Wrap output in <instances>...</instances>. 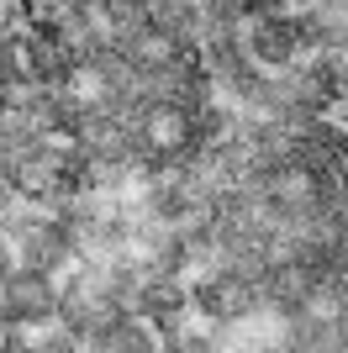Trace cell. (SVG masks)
Here are the masks:
<instances>
[{
  "label": "cell",
  "instance_id": "1",
  "mask_svg": "<svg viewBox=\"0 0 348 353\" xmlns=\"http://www.w3.org/2000/svg\"><path fill=\"white\" fill-rule=\"evenodd\" d=\"M0 274H6V253H0Z\"/></svg>",
  "mask_w": 348,
  "mask_h": 353
}]
</instances>
